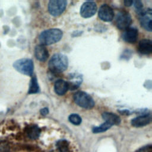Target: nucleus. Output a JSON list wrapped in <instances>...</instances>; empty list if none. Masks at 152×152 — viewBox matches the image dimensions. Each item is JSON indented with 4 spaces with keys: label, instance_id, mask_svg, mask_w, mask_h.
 Here are the masks:
<instances>
[{
    "label": "nucleus",
    "instance_id": "obj_19",
    "mask_svg": "<svg viewBox=\"0 0 152 152\" xmlns=\"http://www.w3.org/2000/svg\"><path fill=\"white\" fill-rule=\"evenodd\" d=\"M112 126V125L110 124H109V123L105 122L104 123H103V124H102L101 125L99 126H96L93 128V132L94 133H99V132H102L104 131H106V130H107L108 129H109L110 127Z\"/></svg>",
    "mask_w": 152,
    "mask_h": 152
},
{
    "label": "nucleus",
    "instance_id": "obj_5",
    "mask_svg": "<svg viewBox=\"0 0 152 152\" xmlns=\"http://www.w3.org/2000/svg\"><path fill=\"white\" fill-rule=\"evenodd\" d=\"M67 2L65 0H52L48 4V11L53 16L61 15L66 7Z\"/></svg>",
    "mask_w": 152,
    "mask_h": 152
},
{
    "label": "nucleus",
    "instance_id": "obj_11",
    "mask_svg": "<svg viewBox=\"0 0 152 152\" xmlns=\"http://www.w3.org/2000/svg\"><path fill=\"white\" fill-rule=\"evenodd\" d=\"M83 81L82 77L78 73H72L68 75V81H66L68 89L74 90L79 87Z\"/></svg>",
    "mask_w": 152,
    "mask_h": 152
},
{
    "label": "nucleus",
    "instance_id": "obj_7",
    "mask_svg": "<svg viewBox=\"0 0 152 152\" xmlns=\"http://www.w3.org/2000/svg\"><path fill=\"white\" fill-rule=\"evenodd\" d=\"M96 11L97 5L93 1L85 2L80 8V14L84 18H89L93 16Z\"/></svg>",
    "mask_w": 152,
    "mask_h": 152
},
{
    "label": "nucleus",
    "instance_id": "obj_25",
    "mask_svg": "<svg viewBox=\"0 0 152 152\" xmlns=\"http://www.w3.org/2000/svg\"><path fill=\"white\" fill-rule=\"evenodd\" d=\"M40 113L42 115H47L48 113H49V110H48V108L47 107H45V108H43L40 110Z\"/></svg>",
    "mask_w": 152,
    "mask_h": 152
},
{
    "label": "nucleus",
    "instance_id": "obj_13",
    "mask_svg": "<svg viewBox=\"0 0 152 152\" xmlns=\"http://www.w3.org/2000/svg\"><path fill=\"white\" fill-rule=\"evenodd\" d=\"M151 118L150 115H144L132 119L131 124L134 126L140 127L147 125L151 122Z\"/></svg>",
    "mask_w": 152,
    "mask_h": 152
},
{
    "label": "nucleus",
    "instance_id": "obj_10",
    "mask_svg": "<svg viewBox=\"0 0 152 152\" xmlns=\"http://www.w3.org/2000/svg\"><path fill=\"white\" fill-rule=\"evenodd\" d=\"M138 35V32L136 28L128 27L124 31L122 34V39L126 42L132 43L137 41Z\"/></svg>",
    "mask_w": 152,
    "mask_h": 152
},
{
    "label": "nucleus",
    "instance_id": "obj_22",
    "mask_svg": "<svg viewBox=\"0 0 152 152\" xmlns=\"http://www.w3.org/2000/svg\"><path fill=\"white\" fill-rule=\"evenodd\" d=\"M134 2V6H135L136 10L138 11V13L140 14L141 12H142V7H143L142 2L140 1H136Z\"/></svg>",
    "mask_w": 152,
    "mask_h": 152
},
{
    "label": "nucleus",
    "instance_id": "obj_23",
    "mask_svg": "<svg viewBox=\"0 0 152 152\" xmlns=\"http://www.w3.org/2000/svg\"><path fill=\"white\" fill-rule=\"evenodd\" d=\"M137 152H152V148L151 145H147L142 147L138 150Z\"/></svg>",
    "mask_w": 152,
    "mask_h": 152
},
{
    "label": "nucleus",
    "instance_id": "obj_4",
    "mask_svg": "<svg viewBox=\"0 0 152 152\" xmlns=\"http://www.w3.org/2000/svg\"><path fill=\"white\" fill-rule=\"evenodd\" d=\"M74 100L77 105L84 109H90L94 106V102L93 98L84 91L75 93L74 95Z\"/></svg>",
    "mask_w": 152,
    "mask_h": 152
},
{
    "label": "nucleus",
    "instance_id": "obj_17",
    "mask_svg": "<svg viewBox=\"0 0 152 152\" xmlns=\"http://www.w3.org/2000/svg\"><path fill=\"white\" fill-rule=\"evenodd\" d=\"M27 133L30 138L36 139L40 135V129L37 125H31L27 129Z\"/></svg>",
    "mask_w": 152,
    "mask_h": 152
},
{
    "label": "nucleus",
    "instance_id": "obj_3",
    "mask_svg": "<svg viewBox=\"0 0 152 152\" xmlns=\"http://www.w3.org/2000/svg\"><path fill=\"white\" fill-rule=\"evenodd\" d=\"M14 68L19 72L26 75H31L34 70V65L31 59L23 58L16 61L14 63Z\"/></svg>",
    "mask_w": 152,
    "mask_h": 152
},
{
    "label": "nucleus",
    "instance_id": "obj_12",
    "mask_svg": "<svg viewBox=\"0 0 152 152\" xmlns=\"http://www.w3.org/2000/svg\"><path fill=\"white\" fill-rule=\"evenodd\" d=\"M34 54L36 59L42 62L46 61L49 56L48 49L42 45H39L36 46L34 49Z\"/></svg>",
    "mask_w": 152,
    "mask_h": 152
},
{
    "label": "nucleus",
    "instance_id": "obj_16",
    "mask_svg": "<svg viewBox=\"0 0 152 152\" xmlns=\"http://www.w3.org/2000/svg\"><path fill=\"white\" fill-rule=\"evenodd\" d=\"M102 118L105 121V122L109 123L112 126L113 125H119L121 122L120 118L112 113L104 112L102 114Z\"/></svg>",
    "mask_w": 152,
    "mask_h": 152
},
{
    "label": "nucleus",
    "instance_id": "obj_24",
    "mask_svg": "<svg viewBox=\"0 0 152 152\" xmlns=\"http://www.w3.org/2000/svg\"><path fill=\"white\" fill-rule=\"evenodd\" d=\"M8 147L4 144H0V152H8Z\"/></svg>",
    "mask_w": 152,
    "mask_h": 152
},
{
    "label": "nucleus",
    "instance_id": "obj_8",
    "mask_svg": "<svg viewBox=\"0 0 152 152\" xmlns=\"http://www.w3.org/2000/svg\"><path fill=\"white\" fill-rule=\"evenodd\" d=\"M140 21L142 27L145 30L151 31V20H152V11L150 8L146 10L145 11H142V12L140 14Z\"/></svg>",
    "mask_w": 152,
    "mask_h": 152
},
{
    "label": "nucleus",
    "instance_id": "obj_26",
    "mask_svg": "<svg viewBox=\"0 0 152 152\" xmlns=\"http://www.w3.org/2000/svg\"><path fill=\"white\" fill-rule=\"evenodd\" d=\"M133 1H124V4L126 7H129L133 4Z\"/></svg>",
    "mask_w": 152,
    "mask_h": 152
},
{
    "label": "nucleus",
    "instance_id": "obj_14",
    "mask_svg": "<svg viewBox=\"0 0 152 152\" xmlns=\"http://www.w3.org/2000/svg\"><path fill=\"white\" fill-rule=\"evenodd\" d=\"M139 52L144 55H148L152 52V42L148 39H143L139 42L138 45Z\"/></svg>",
    "mask_w": 152,
    "mask_h": 152
},
{
    "label": "nucleus",
    "instance_id": "obj_1",
    "mask_svg": "<svg viewBox=\"0 0 152 152\" xmlns=\"http://www.w3.org/2000/svg\"><path fill=\"white\" fill-rule=\"evenodd\" d=\"M62 31L58 28H50L42 31L39 36V42L42 45H50L59 42L62 37Z\"/></svg>",
    "mask_w": 152,
    "mask_h": 152
},
{
    "label": "nucleus",
    "instance_id": "obj_21",
    "mask_svg": "<svg viewBox=\"0 0 152 152\" xmlns=\"http://www.w3.org/2000/svg\"><path fill=\"white\" fill-rule=\"evenodd\" d=\"M69 121L74 125H79L81 122V117L77 114H71L69 116Z\"/></svg>",
    "mask_w": 152,
    "mask_h": 152
},
{
    "label": "nucleus",
    "instance_id": "obj_6",
    "mask_svg": "<svg viewBox=\"0 0 152 152\" xmlns=\"http://www.w3.org/2000/svg\"><path fill=\"white\" fill-rule=\"evenodd\" d=\"M132 23V18L130 14L126 11L119 12L116 18L117 27L121 30H125L128 28Z\"/></svg>",
    "mask_w": 152,
    "mask_h": 152
},
{
    "label": "nucleus",
    "instance_id": "obj_18",
    "mask_svg": "<svg viewBox=\"0 0 152 152\" xmlns=\"http://www.w3.org/2000/svg\"><path fill=\"white\" fill-rule=\"evenodd\" d=\"M39 91V87L37 83V78L36 76H34L32 77L31 80L28 93V94H34V93H37Z\"/></svg>",
    "mask_w": 152,
    "mask_h": 152
},
{
    "label": "nucleus",
    "instance_id": "obj_2",
    "mask_svg": "<svg viewBox=\"0 0 152 152\" xmlns=\"http://www.w3.org/2000/svg\"><path fill=\"white\" fill-rule=\"evenodd\" d=\"M67 57L62 53H56L52 56L49 62V68L53 72L59 73L64 71L68 67Z\"/></svg>",
    "mask_w": 152,
    "mask_h": 152
},
{
    "label": "nucleus",
    "instance_id": "obj_15",
    "mask_svg": "<svg viewBox=\"0 0 152 152\" xmlns=\"http://www.w3.org/2000/svg\"><path fill=\"white\" fill-rule=\"evenodd\" d=\"M68 90V86L66 81L63 80H58L54 84V90L55 93L59 95L62 96L66 93Z\"/></svg>",
    "mask_w": 152,
    "mask_h": 152
},
{
    "label": "nucleus",
    "instance_id": "obj_20",
    "mask_svg": "<svg viewBox=\"0 0 152 152\" xmlns=\"http://www.w3.org/2000/svg\"><path fill=\"white\" fill-rule=\"evenodd\" d=\"M57 147L61 152H68V142L66 140H61L56 144Z\"/></svg>",
    "mask_w": 152,
    "mask_h": 152
},
{
    "label": "nucleus",
    "instance_id": "obj_9",
    "mask_svg": "<svg viewBox=\"0 0 152 152\" xmlns=\"http://www.w3.org/2000/svg\"><path fill=\"white\" fill-rule=\"evenodd\" d=\"M114 16V12L112 8L107 4L102 5L99 10V18L106 22L110 21L113 20Z\"/></svg>",
    "mask_w": 152,
    "mask_h": 152
}]
</instances>
